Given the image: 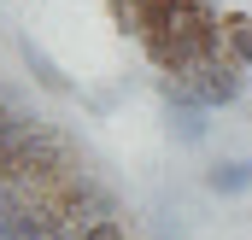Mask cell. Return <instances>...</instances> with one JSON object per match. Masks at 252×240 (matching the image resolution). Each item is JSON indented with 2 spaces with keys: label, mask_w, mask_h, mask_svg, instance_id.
Segmentation results:
<instances>
[{
  "label": "cell",
  "mask_w": 252,
  "mask_h": 240,
  "mask_svg": "<svg viewBox=\"0 0 252 240\" xmlns=\"http://www.w3.org/2000/svg\"><path fill=\"white\" fill-rule=\"evenodd\" d=\"M205 187H211L217 199H241L252 187V158H217V164L205 170Z\"/></svg>",
  "instance_id": "7a4b0ae2"
},
{
  "label": "cell",
  "mask_w": 252,
  "mask_h": 240,
  "mask_svg": "<svg viewBox=\"0 0 252 240\" xmlns=\"http://www.w3.org/2000/svg\"><path fill=\"white\" fill-rule=\"evenodd\" d=\"M205 118H211L205 106H170V135H176L182 147H199V141H205V129H211Z\"/></svg>",
  "instance_id": "8992f818"
},
{
  "label": "cell",
  "mask_w": 252,
  "mask_h": 240,
  "mask_svg": "<svg viewBox=\"0 0 252 240\" xmlns=\"http://www.w3.org/2000/svg\"><path fill=\"white\" fill-rule=\"evenodd\" d=\"M141 47H147V59L158 64L164 76L199 70V64L223 59V12H217L211 0H205V6L170 0V6L153 18V30L141 35Z\"/></svg>",
  "instance_id": "6da1fadb"
},
{
  "label": "cell",
  "mask_w": 252,
  "mask_h": 240,
  "mask_svg": "<svg viewBox=\"0 0 252 240\" xmlns=\"http://www.w3.org/2000/svg\"><path fill=\"white\" fill-rule=\"evenodd\" d=\"M82 240H124V223H118V217H106V223L82 229Z\"/></svg>",
  "instance_id": "52a82bcc"
},
{
  "label": "cell",
  "mask_w": 252,
  "mask_h": 240,
  "mask_svg": "<svg viewBox=\"0 0 252 240\" xmlns=\"http://www.w3.org/2000/svg\"><path fill=\"white\" fill-rule=\"evenodd\" d=\"M223 59L252 70V18L247 12H223Z\"/></svg>",
  "instance_id": "5b68a950"
},
{
  "label": "cell",
  "mask_w": 252,
  "mask_h": 240,
  "mask_svg": "<svg viewBox=\"0 0 252 240\" xmlns=\"http://www.w3.org/2000/svg\"><path fill=\"white\" fill-rule=\"evenodd\" d=\"M18 53H24V70H30V76H35L47 94H70V76H64L59 64H53L41 47H35V35H24V41H18Z\"/></svg>",
  "instance_id": "3957f363"
},
{
  "label": "cell",
  "mask_w": 252,
  "mask_h": 240,
  "mask_svg": "<svg viewBox=\"0 0 252 240\" xmlns=\"http://www.w3.org/2000/svg\"><path fill=\"white\" fill-rule=\"evenodd\" d=\"M164 6H170V0H112V18H118V30H124V35H135V41H141Z\"/></svg>",
  "instance_id": "277c9868"
}]
</instances>
